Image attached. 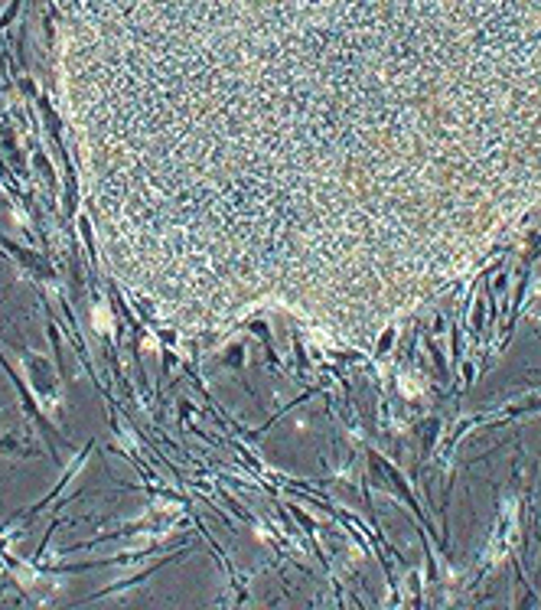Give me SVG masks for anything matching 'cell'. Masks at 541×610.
<instances>
[{"label":"cell","mask_w":541,"mask_h":610,"mask_svg":"<svg viewBox=\"0 0 541 610\" xmlns=\"http://www.w3.org/2000/svg\"><path fill=\"white\" fill-rule=\"evenodd\" d=\"M118 261L372 346L541 206V0H95Z\"/></svg>","instance_id":"cell-1"}]
</instances>
